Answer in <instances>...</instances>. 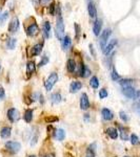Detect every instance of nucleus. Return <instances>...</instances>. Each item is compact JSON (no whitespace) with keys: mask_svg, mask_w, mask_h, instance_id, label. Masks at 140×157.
<instances>
[{"mask_svg":"<svg viewBox=\"0 0 140 157\" xmlns=\"http://www.w3.org/2000/svg\"><path fill=\"white\" fill-rule=\"evenodd\" d=\"M111 35H112V30H111L110 28H105V30L101 33L100 40H99V46H100V48L102 49V51L105 48V46H106V44H108V41H109V39H110Z\"/></svg>","mask_w":140,"mask_h":157,"instance_id":"2","label":"nucleus"},{"mask_svg":"<svg viewBox=\"0 0 140 157\" xmlns=\"http://www.w3.org/2000/svg\"><path fill=\"white\" fill-rule=\"evenodd\" d=\"M36 70V66H35V63L33 61H28L27 63V73L28 75H33Z\"/></svg>","mask_w":140,"mask_h":157,"instance_id":"19","label":"nucleus"},{"mask_svg":"<svg viewBox=\"0 0 140 157\" xmlns=\"http://www.w3.org/2000/svg\"><path fill=\"white\" fill-rule=\"evenodd\" d=\"M111 77H112V78L114 81H119L120 80V75L117 73V71H116L115 68L113 67V69H112V73H111Z\"/></svg>","mask_w":140,"mask_h":157,"instance_id":"32","label":"nucleus"},{"mask_svg":"<svg viewBox=\"0 0 140 157\" xmlns=\"http://www.w3.org/2000/svg\"><path fill=\"white\" fill-rule=\"evenodd\" d=\"M90 51H91V54H93V57H94V58H96V54H95L94 46H93L92 44H90Z\"/></svg>","mask_w":140,"mask_h":157,"instance_id":"40","label":"nucleus"},{"mask_svg":"<svg viewBox=\"0 0 140 157\" xmlns=\"http://www.w3.org/2000/svg\"><path fill=\"white\" fill-rule=\"evenodd\" d=\"M118 43V41L116 39H113V40H111L110 42H109V44H106V46H105V48L103 49V54H105V56H110V54L114 51V48L116 47V45H117Z\"/></svg>","mask_w":140,"mask_h":157,"instance_id":"7","label":"nucleus"},{"mask_svg":"<svg viewBox=\"0 0 140 157\" xmlns=\"http://www.w3.org/2000/svg\"><path fill=\"white\" fill-rule=\"evenodd\" d=\"M108 96H109V93H108V91H106V89L102 88V89L99 90V97H100L101 99H105V97Z\"/></svg>","mask_w":140,"mask_h":157,"instance_id":"34","label":"nucleus"},{"mask_svg":"<svg viewBox=\"0 0 140 157\" xmlns=\"http://www.w3.org/2000/svg\"><path fill=\"white\" fill-rule=\"evenodd\" d=\"M133 82L134 81L132 78H122V80H119V84L121 85L122 87H127V86H132Z\"/></svg>","mask_w":140,"mask_h":157,"instance_id":"24","label":"nucleus"},{"mask_svg":"<svg viewBox=\"0 0 140 157\" xmlns=\"http://www.w3.org/2000/svg\"><path fill=\"white\" fill-rule=\"evenodd\" d=\"M119 116H120V118H121L123 122H127V120H129V116H127V114L125 113L124 111H120Z\"/></svg>","mask_w":140,"mask_h":157,"instance_id":"36","label":"nucleus"},{"mask_svg":"<svg viewBox=\"0 0 140 157\" xmlns=\"http://www.w3.org/2000/svg\"><path fill=\"white\" fill-rule=\"evenodd\" d=\"M51 23L49 21H46L42 25V30H43V35H44V38L46 39H50L51 38Z\"/></svg>","mask_w":140,"mask_h":157,"instance_id":"12","label":"nucleus"},{"mask_svg":"<svg viewBox=\"0 0 140 157\" xmlns=\"http://www.w3.org/2000/svg\"><path fill=\"white\" fill-rule=\"evenodd\" d=\"M58 120V117H46V123H53V122H57Z\"/></svg>","mask_w":140,"mask_h":157,"instance_id":"38","label":"nucleus"},{"mask_svg":"<svg viewBox=\"0 0 140 157\" xmlns=\"http://www.w3.org/2000/svg\"><path fill=\"white\" fill-rule=\"evenodd\" d=\"M11 132L12 129L9 127H4L1 129V132H0V135H1L2 138H9L11 136Z\"/></svg>","mask_w":140,"mask_h":157,"instance_id":"21","label":"nucleus"},{"mask_svg":"<svg viewBox=\"0 0 140 157\" xmlns=\"http://www.w3.org/2000/svg\"><path fill=\"white\" fill-rule=\"evenodd\" d=\"M18 28H19V20H18L17 17H15V18L12 19L11 22H9V32L13 34V33L17 32Z\"/></svg>","mask_w":140,"mask_h":157,"instance_id":"8","label":"nucleus"},{"mask_svg":"<svg viewBox=\"0 0 140 157\" xmlns=\"http://www.w3.org/2000/svg\"><path fill=\"white\" fill-rule=\"evenodd\" d=\"M72 45V40L68 36H64L63 39L61 40V46H62V49L63 51H68V48L71 47Z\"/></svg>","mask_w":140,"mask_h":157,"instance_id":"15","label":"nucleus"},{"mask_svg":"<svg viewBox=\"0 0 140 157\" xmlns=\"http://www.w3.org/2000/svg\"><path fill=\"white\" fill-rule=\"evenodd\" d=\"M43 1H44V2H49L50 0H43Z\"/></svg>","mask_w":140,"mask_h":157,"instance_id":"44","label":"nucleus"},{"mask_svg":"<svg viewBox=\"0 0 140 157\" xmlns=\"http://www.w3.org/2000/svg\"><path fill=\"white\" fill-rule=\"evenodd\" d=\"M56 37L58 38V40H62L64 37V23H63V18L62 14H61L60 8H58V15H57V21H56Z\"/></svg>","mask_w":140,"mask_h":157,"instance_id":"1","label":"nucleus"},{"mask_svg":"<svg viewBox=\"0 0 140 157\" xmlns=\"http://www.w3.org/2000/svg\"><path fill=\"white\" fill-rule=\"evenodd\" d=\"M33 120V110L32 109H28L24 112V120L27 123H31Z\"/></svg>","mask_w":140,"mask_h":157,"instance_id":"25","label":"nucleus"},{"mask_svg":"<svg viewBox=\"0 0 140 157\" xmlns=\"http://www.w3.org/2000/svg\"><path fill=\"white\" fill-rule=\"evenodd\" d=\"M56 138L58 139V140H63L64 139V137H65V132H64V130L63 129H58L56 131Z\"/></svg>","mask_w":140,"mask_h":157,"instance_id":"28","label":"nucleus"},{"mask_svg":"<svg viewBox=\"0 0 140 157\" xmlns=\"http://www.w3.org/2000/svg\"><path fill=\"white\" fill-rule=\"evenodd\" d=\"M6 148L9 152H12V153H18L21 149V145L18 141H12V140H9V141L6 144Z\"/></svg>","mask_w":140,"mask_h":157,"instance_id":"4","label":"nucleus"},{"mask_svg":"<svg viewBox=\"0 0 140 157\" xmlns=\"http://www.w3.org/2000/svg\"><path fill=\"white\" fill-rule=\"evenodd\" d=\"M137 106H138V107H137V109L140 110V97H139L138 99H137Z\"/></svg>","mask_w":140,"mask_h":157,"instance_id":"42","label":"nucleus"},{"mask_svg":"<svg viewBox=\"0 0 140 157\" xmlns=\"http://www.w3.org/2000/svg\"><path fill=\"white\" fill-rule=\"evenodd\" d=\"M51 101L53 104H59L61 102V94L56 92V93H53L51 96Z\"/></svg>","mask_w":140,"mask_h":157,"instance_id":"26","label":"nucleus"},{"mask_svg":"<svg viewBox=\"0 0 140 157\" xmlns=\"http://www.w3.org/2000/svg\"><path fill=\"white\" fill-rule=\"evenodd\" d=\"M42 51V44H35L34 46L32 47V51H31V54L32 56H38V54H41Z\"/></svg>","mask_w":140,"mask_h":157,"instance_id":"20","label":"nucleus"},{"mask_svg":"<svg viewBox=\"0 0 140 157\" xmlns=\"http://www.w3.org/2000/svg\"><path fill=\"white\" fill-rule=\"evenodd\" d=\"M131 144L133 145V146H137V145H139V138L136 134L131 135Z\"/></svg>","mask_w":140,"mask_h":157,"instance_id":"30","label":"nucleus"},{"mask_svg":"<svg viewBox=\"0 0 140 157\" xmlns=\"http://www.w3.org/2000/svg\"><path fill=\"white\" fill-rule=\"evenodd\" d=\"M28 157H36L35 155H31V156H28Z\"/></svg>","mask_w":140,"mask_h":157,"instance_id":"45","label":"nucleus"},{"mask_svg":"<svg viewBox=\"0 0 140 157\" xmlns=\"http://www.w3.org/2000/svg\"><path fill=\"white\" fill-rule=\"evenodd\" d=\"M0 69H1V65H0Z\"/></svg>","mask_w":140,"mask_h":157,"instance_id":"47","label":"nucleus"},{"mask_svg":"<svg viewBox=\"0 0 140 157\" xmlns=\"http://www.w3.org/2000/svg\"><path fill=\"white\" fill-rule=\"evenodd\" d=\"M119 129H120V137H121L122 140H127L129 136H127V129L122 126H119Z\"/></svg>","mask_w":140,"mask_h":157,"instance_id":"29","label":"nucleus"},{"mask_svg":"<svg viewBox=\"0 0 140 157\" xmlns=\"http://www.w3.org/2000/svg\"><path fill=\"white\" fill-rule=\"evenodd\" d=\"M123 157H130V156H123Z\"/></svg>","mask_w":140,"mask_h":157,"instance_id":"46","label":"nucleus"},{"mask_svg":"<svg viewBox=\"0 0 140 157\" xmlns=\"http://www.w3.org/2000/svg\"><path fill=\"white\" fill-rule=\"evenodd\" d=\"M8 117L11 122H16L19 118V112L18 110H16L15 108H11L8 111Z\"/></svg>","mask_w":140,"mask_h":157,"instance_id":"10","label":"nucleus"},{"mask_svg":"<svg viewBox=\"0 0 140 157\" xmlns=\"http://www.w3.org/2000/svg\"><path fill=\"white\" fill-rule=\"evenodd\" d=\"M136 91L135 88H133L132 86H127V87H122V93L124 96H127V99H134L135 94H136Z\"/></svg>","mask_w":140,"mask_h":157,"instance_id":"5","label":"nucleus"},{"mask_svg":"<svg viewBox=\"0 0 140 157\" xmlns=\"http://www.w3.org/2000/svg\"><path fill=\"white\" fill-rule=\"evenodd\" d=\"M90 75H91V70L89 69V67H87L85 64L82 63L81 66H80V71H79V75L82 78H87L90 77Z\"/></svg>","mask_w":140,"mask_h":157,"instance_id":"16","label":"nucleus"},{"mask_svg":"<svg viewBox=\"0 0 140 157\" xmlns=\"http://www.w3.org/2000/svg\"><path fill=\"white\" fill-rule=\"evenodd\" d=\"M101 115H102V118L104 120H112L114 117L113 112L108 108H103L101 110Z\"/></svg>","mask_w":140,"mask_h":157,"instance_id":"14","label":"nucleus"},{"mask_svg":"<svg viewBox=\"0 0 140 157\" xmlns=\"http://www.w3.org/2000/svg\"><path fill=\"white\" fill-rule=\"evenodd\" d=\"M76 62L75 60H73V59H68V63H66V68H68V72H74V71L76 70Z\"/></svg>","mask_w":140,"mask_h":157,"instance_id":"18","label":"nucleus"},{"mask_svg":"<svg viewBox=\"0 0 140 157\" xmlns=\"http://www.w3.org/2000/svg\"><path fill=\"white\" fill-rule=\"evenodd\" d=\"M90 85H91L92 88H94V89H97V88L99 87V80L97 77H92L91 81H90Z\"/></svg>","mask_w":140,"mask_h":157,"instance_id":"27","label":"nucleus"},{"mask_svg":"<svg viewBox=\"0 0 140 157\" xmlns=\"http://www.w3.org/2000/svg\"><path fill=\"white\" fill-rule=\"evenodd\" d=\"M87 11H89V15L91 18H96L97 16V9H96V6L93 2H90L87 4Z\"/></svg>","mask_w":140,"mask_h":157,"instance_id":"17","label":"nucleus"},{"mask_svg":"<svg viewBox=\"0 0 140 157\" xmlns=\"http://www.w3.org/2000/svg\"><path fill=\"white\" fill-rule=\"evenodd\" d=\"M16 43H17L16 38H9V39H8V41H6V47L9 49H14L16 46Z\"/></svg>","mask_w":140,"mask_h":157,"instance_id":"23","label":"nucleus"},{"mask_svg":"<svg viewBox=\"0 0 140 157\" xmlns=\"http://www.w3.org/2000/svg\"><path fill=\"white\" fill-rule=\"evenodd\" d=\"M44 157H54L53 154H50V155H46V156H44Z\"/></svg>","mask_w":140,"mask_h":157,"instance_id":"43","label":"nucleus"},{"mask_svg":"<svg viewBox=\"0 0 140 157\" xmlns=\"http://www.w3.org/2000/svg\"><path fill=\"white\" fill-rule=\"evenodd\" d=\"M101 28H102V21L100 19H97L93 24V32L95 36H99L101 32Z\"/></svg>","mask_w":140,"mask_h":157,"instance_id":"11","label":"nucleus"},{"mask_svg":"<svg viewBox=\"0 0 140 157\" xmlns=\"http://www.w3.org/2000/svg\"><path fill=\"white\" fill-rule=\"evenodd\" d=\"M85 157H95L94 155V151H92V150H87V155H85Z\"/></svg>","mask_w":140,"mask_h":157,"instance_id":"39","label":"nucleus"},{"mask_svg":"<svg viewBox=\"0 0 140 157\" xmlns=\"http://www.w3.org/2000/svg\"><path fill=\"white\" fill-rule=\"evenodd\" d=\"M39 33V27H38L37 23H32L28 26L27 28V35L28 37H35Z\"/></svg>","mask_w":140,"mask_h":157,"instance_id":"6","label":"nucleus"},{"mask_svg":"<svg viewBox=\"0 0 140 157\" xmlns=\"http://www.w3.org/2000/svg\"><path fill=\"white\" fill-rule=\"evenodd\" d=\"M81 87H82L81 82H79V81H74V82H72V84L70 85V92L71 93H76V92H78L81 89Z\"/></svg>","mask_w":140,"mask_h":157,"instance_id":"13","label":"nucleus"},{"mask_svg":"<svg viewBox=\"0 0 140 157\" xmlns=\"http://www.w3.org/2000/svg\"><path fill=\"white\" fill-rule=\"evenodd\" d=\"M49 61H50V59H49V57L46 56H43L41 58V60H40V62H39V66L40 67H42V66H44V65H46L47 63H49Z\"/></svg>","mask_w":140,"mask_h":157,"instance_id":"31","label":"nucleus"},{"mask_svg":"<svg viewBox=\"0 0 140 157\" xmlns=\"http://www.w3.org/2000/svg\"><path fill=\"white\" fill-rule=\"evenodd\" d=\"M9 17V12H4V13H2L1 15H0V24H2V23L6 22V20L8 19Z\"/></svg>","mask_w":140,"mask_h":157,"instance_id":"33","label":"nucleus"},{"mask_svg":"<svg viewBox=\"0 0 140 157\" xmlns=\"http://www.w3.org/2000/svg\"><path fill=\"white\" fill-rule=\"evenodd\" d=\"M4 96H6V93H4L3 88H0V99H3Z\"/></svg>","mask_w":140,"mask_h":157,"instance_id":"41","label":"nucleus"},{"mask_svg":"<svg viewBox=\"0 0 140 157\" xmlns=\"http://www.w3.org/2000/svg\"><path fill=\"white\" fill-rule=\"evenodd\" d=\"M58 82V73L57 72H52L51 75L47 77L46 83H44V87H46V91L52 90V88L54 87V85Z\"/></svg>","mask_w":140,"mask_h":157,"instance_id":"3","label":"nucleus"},{"mask_svg":"<svg viewBox=\"0 0 140 157\" xmlns=\"http://www.w3.org/2000/svg\"><path fill=\"white\" fill-rule=\"evenodd\" d=\"M80 108L82 110H87V109L90 108V101L87 93H83L81 96V99H80Z\"/></svg>","mask_w":140,"mask_h":157,"instance_id":"9","label":"nucleus"},{"mask_svg":"<svg viewBox=\"0 0 140 157\" xmlns=\"http://www.w3.org/2000/svg\"><path fill=\"white\" fill-rule=\"evenodd\" d=\"M74 27H75V33H76V39H79L80 37V26L78 23H75L74 24Z\"/></svg>","mask_w":140,"mask_h":157,"instance_id":"35","label":"nucleus"},{"mask_svg":"<svg viewBox=\"0 0 140 157\" xmlns=\"http://www.w3.org/2000/svg\"><path fill=\"white\" fill-rule=\"evenodd\" d=\"M49 12H50V14H51V15H54V14H55V4H54V3H52L51 5H50Z\"/></svg>","mask_w":140,"mask_h":157,"instance_id":"37","label":"nucleus"},{"mask_svg":"<svg viewBox=\"0 0 140 157\" xmlns=\"http://www.w3.org/2000/svg\"><path fill=\"white\" fill-rule=\"evenodd\" d=\"M106 133H108V135L112 139H116L118 137V131L115 128H108L106 129Z\"/></svg>","mask_w":140,"mask_h":157,"instance_id":"22","label":"nucleus"}]
</instances>
